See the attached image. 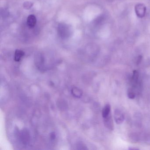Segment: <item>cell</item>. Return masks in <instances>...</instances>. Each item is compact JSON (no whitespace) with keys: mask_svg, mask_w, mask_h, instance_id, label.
Listing matches in <instances>:
<instances>
[{"mask_svg":"<svg viewBox=\"0 0 150 150\" xmlns=\"http://www.w3.org/2000/svg\"><path fill=\"white\" fill-rule=\"evenodd\" d=\"M33 6V3L30 1H26L23 3V7L27 9H30Z\"/></svg>","mask_w":150,"mask_h":150,"instance_id":"cell-13","label":"cell"},{"mask_svg":"<svg viewBox=\"0 0 150 150\" xmlns=\"http://www.w3.org/2000/svg\"><path fill=\"white\" fill-rule=\"evenodd\" d=\"M37 23V19L34 15H30L27 19V25L29 28H33L35 26Z\"/></svg>","mask_w":150,"mask_h":150,"instance_id":"cell-7","label":"cell"},{"mask_svg":"<svg viewBox=\"0 0 150 150\" xmlns=\"http://www.w3.org/2000/svg\"><path fill=\"white\" fill-rule=\"evenodd\" d=\"M142 56H139L138 57L137 59V62H136V63H137V65L139 64H140V63H141V61H142Z\"/></svg>","mask_w":150,"mask_h":150,"instance_id":"cell-15","label":"cell"},{"mask_svg":"<svg viewBox=\"0 0 150 150\" xmlns=\"http://www.w3.org/2000/svg\"><path fill=\"white\" fill-rule=\"evenodd\" d=\"M104 123L105 127L108 129L112 130L114 129V123L111 115L110 114L107 117H104Z\"/></svg>","mask_w":150,"mask_h":150,"instance_id":"cell-5","label":"cell"},{"mask_svg":"<svg viewBox=\"0 0 150 150\" xmlns=\"http://www.w3.org/2000/svg\"><path fill=\"white\" fill-rule=\"evenodd\" d=\"M135 12L139 17L142 18L144 16L145 14V7L142 4H139L135 7Z\"/></svg>","mask_w":150,"mask_h":150,"instance_id":"cell-4","label":"cell"},{"mask_svg":"<svg viewBox=\"0 0 150 150\" xmlns=\"http://www.w3.org/2000/svg\"><path fill=\"white\" fill-rule=\"evenodd\" d=\"M110 104H107L103 108L102 110V116L103 118L107 117L110 114Z\"/></svg>","mask_w":150,"mask_h":150,"instance_id":"cell-11","label":"cell"},{"mask_svg":"<svg viewBox=\"0 0 150 150\" xmlns=\"http://www.w3.org/2000/svg\"><path fill=\"white\" fill-rule=\"evenodd\" d=\"M129 140L133 143H136L139 141V138L137 133H132L129 135Z\"/></svg>","mask_w":150,"mask_h":150,"instance_id":"cell-12","label":"cell"},{"mask_svg":"<svg viewBox=\"0 0 150 150\" xmlns=\"http://www.w3.org/2000/svg\"><path fill=\"white\" fill-rule=\"evenodd\" d=\"M24 52L21 50H16L15 51L14 56V60L16 62H19L21 59L24 56Z\"/></svg>","mask_w":150,"mask_h":150,"instance_id":"cell-10","label":"cell"},{"mask_svg":"<svg viewBox=\"0 0 150 150\" xmlns=\"http://www.w3.org/2000/svg\"><path fill=\"white\" fill-rule=\"evenodd\" d=\"M114 118L115 122L117 124H121L124 121L125 116L120 110L116 109L114 112Z\"/></svg>","mask_w":150,"mask_h":150,"instance_id":"cell-2","label":"cell"},{"mask_svg":"<svg viewBox=\"0 0 150 150\" xmlns=\"http://www.w3.org/2000/svg\"><path fill=\"white\" fill-rule=\"evenodd\" d=\"M139 74L137 70H134L133 71L131 79V82L133 87H137L138 83Z\"/></svg>","mask_w":150,"mask_h":150,"instance_id":"cell-8","label":"cell"},{"mask_svg":"<svg viewBox=\"0 0 150 150\" xmlns=\"http://www.w3.org/2000/svg\"><path fill=\"white\" fill-rule=\"evenodd\" d=\"M71 28L64 23H60L58 27V33L62 38H67L71 35Z\"/></svg>","mask_w":150,"mask_h":150,"instance_id":"cell-1","label":"cell"},{"mask_svg":"<svg viewBox=\"0 0 150 150\" xmlns=\"http://www.w3.org/2000/svg\"><path fill=\"white\" fill-rule=\"evenodd\" d=\"M30 134L28 130L26 129L23 130L20 134V139L23 144L26 145L29 142Z\"/></svg>","mask_w":150,"mask_h":150,"instance_id":"cell-3","label":"cell"},{"mask_svg":"<svg viewBox=\"0 0 150 150\" xmlns=\"http://www.w3.org/2000/svg\"><path fill=\"white\" fill-rule=\"evenodd\" d=\"M135 96H136V95H135V93L132 90L129 89L128 93V97L129 99H133L135 98Z\"/></svg>","mask_w":150,"mask_h":150,"instance_id":"cell-14","label":"cell"},{"mask_svg":"<svg viewBox=\"0 0 150 150\" xmlns=\"http://www.w3.org/2000/svg\"><path fill=\"white\" fill-rule=\"evenodd\" d=\"M36 65L40 70H43L44 66V58L42 55H39L37 57L35 60Z\"/></svg>","mask_w":150,"mask_h":150,"instance_id":"cell-6","label":"cell"},{"mask_svg":"<svg viewBox=\"0 0 150 150\" xmlns=\"http://www.w3.org/2000/svg\"><path fill=\"white\" fill-rule=\"evenodd\" d=\"M71 92L73 96L76 98H80L83 94L82 90L76 87L73 88Z\"/></svg>","mask_w":150,"mask_h":150,"instance_id":"cell-9","label":"cell"},{"mask_svg":"<svg viewBox=\"0 0 150 150\" xmlns=\"http://www.w3.org/2000/svg\"><path fill=\"white\" fill-rule=\"evenodd\" d=\"M129 150H139V149H138V148H129Z\"/></svg>","mask_w":150,"mask_h":150,"instance_id":"cell-16","label":"cell"}]
</instances>
